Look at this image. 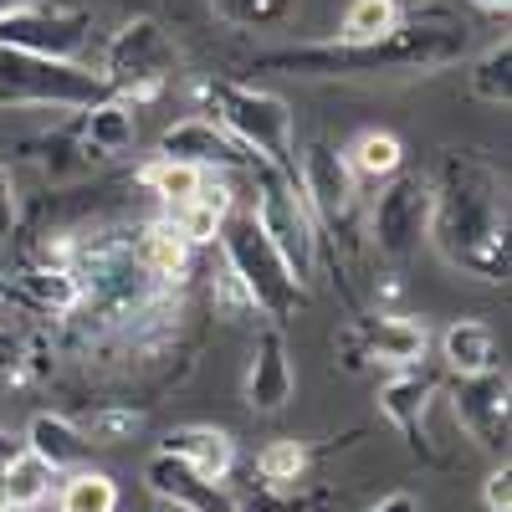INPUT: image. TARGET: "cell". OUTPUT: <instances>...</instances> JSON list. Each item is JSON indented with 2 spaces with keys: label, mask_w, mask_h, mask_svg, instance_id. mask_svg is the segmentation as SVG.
<instances>
[{
  "label": "cell",
  "mask_w": 512,
  "mask_h": 512,
  "mask_svg": "<svg viewBox=\"0 0 512 512\" xmlns=\"http://www.w3.org/2000/svg\"><path fill=\"white\" fill-rule=\"evenodd\" d=\"M405 16L400 0H349L344 26H338V41H374L384 31H395Z\"/></svg>",
  "instance_id": "cell-29"
},
{
  "label": "cell",
  "mask_w": 512,
  "mask_h": 512,
  "mask_svg": "<svg viewBox=\"0 0 512 512\" xmlns=\"http://www.w3.org/2000/svg\"><path fill=\"white\" fill-rule=\"evenodd\" d=\"M431 226V180L395 169L369 205V236L384 262H410Z\"/></svg>",
  "instance_id": "cell-10"
},
{
  "label": "cell",
  "mask_w": 512,
  "mask_h": 512,
  "mask_svg": "<svg viewBox=\"0 0 512 512\" xmlns=\"http://www.w3.org/2000/svg\"><path fill=\"white\" fill-rule=\"evenodd\" d=\"M21 6H41V0H0V16H11V11H21Z\"/></svg>",
  "instance_id": "cell-40"
},
{
  "label": "cell",
  "mask_w": 512,
  "mask_h": 512,
  "mask_svg": "<svg viewBox=\"0 0 512 512\" xmlns=\"http://www.w3.org/2000/svg\"><path fill=\"white\" fill-rule=\"evenodd\" d=\"M195 103L205 108V118H216L241 149H251L267 169H277V175H287L297 185L292 108L277 93H262V88H246V82L216 77V82H200V88H195Z\"/></svg>",
  "instance_id": "cell-4"
},
{
  "label": "cell",
  "mask_w": 512,
  "mask_h": 512,
  "mask_svg": "<svg viewBox=\"0 0 512 512\" xmlns=\"http://www.w3.org/2000/svg\"><path fill=\"white\" fill-rule=\"evenodd\" d=\"M313 446L308 441H297V436H287V441H272L262 456H256V477H262L267 487H297L308 477V466H313Z\"/></svg>",
  "instance_id": "cell-26"
},
{
  "label": "cell",
  "mask_w": 512,
  "mask_h": 512,
  "mask_svg": "<svg viewBox=\"0 0 512 512\" xmlns=\"http://www.w3.org/2000/svg\"><path fill=\"white\" fill-rule=\"evenodd\" d=\"M159 154H164V159L200 164V169H226V175H236V169H246V175H251V169L262 164L251 149H241L216 118H185V123H175V128L159 139Z\"/></svg>",
  "instance_id": "cell-15"
},
{
  "label": "cell",
  "mask_w": 512,
  "mask_h": 512,
  "mask_svg": "<svg viewBox=\"0 0 512 512\" xmlns=\"http://www.w3.org/2000/svg\"><path fill=\"white\" fill-rule=\"evenodd\" d=\"M364 512H425V507H420V497H410V492H390V497H379V502L364 507Z\"/></svg>",
  "instance_id": "cell-37"
},
{
  "label": "cell",
  "mask_w": 512,
  "mask_h": 512,
  "mask_svg": "<svg viewBox=\"0 0 512 512\" xmlns=\"http://www.w3.org/2000/svg\"><path fill=\"white\" fill-rule=\"evenodd\" d=\"M0 512H11V497L6 492H0Z\"/></svg>",
  "instance_id": "cell-41"
},
{
  "label": "cell",
  "mask_w": 512,
  "mask_h": 512,
  "mask_svg": "<svg viewBox=\"0 0 512 512\" xmlns=\"http://www.w3.org/2000/svg\"><path fill=\"white\" fill-rule=\"evenodd\" d=\"M36 267H67L77 303L67 313L82 344H154L180 313L185 282H159L134 246V231L52 236Z\"/></svg>",
  "instance_id": "cell-1"
},
{
  "label": "cell",
  "mask_w": 512,
  "mask_h": 512,
  "mask_svg": "<svg viewBox=\"0 0 512 512\" xmlns=\"http://www.w3.org/2000/svg\"><path fill=\"white\" fill-rule=\"evenodd\" d=\"M134 246H139V256H144V267L159 277V282H185L190 277V267H195V246L185 241V231L175 226V221H149V226H139L134 231Z\"/></svg>",
  "instance_id": "cell-21"
},
{
  "label": "cell",
  "mask_w": 512,
  "mask_h": 512,
  "mask_svg": "<svg viewBox=\"0 0 512 512\" xmlns=\"http://www.w3.org/2000/svg\"><path fill=\"white\" fill-rule=\"evenodd\" d=\"M472 26L451 16L446 6L405 11L395 31L374 41H313V47H282L256 52L251 72H282V77H379V72H441L466 57Z\"/></svg>",
  "instance_id": "cell-3"
},
{
  "label": "cell",
  "mask_w": 512,
  "mask_h": 512,
  "mask_svg": "<svg viewBox=\"0 0 512 512\" xmlns=\"http://www.w3.org/2000/svg\"><path fill=\"white\" fill-rule=\"evenodd\" d=\"M57 512H118V487L108 472H88V466H72V477L62 482Z\"/></svg>",
  "instance_id": "cell-27"
},
{
  "label": "cell",
  "mask_w": 512,
  "mask_h": 512,
  "mask_svg": "<svg viewBox=\"0 0 512 512\" xmlns=\"http://www.w3.org/2000/svg\"><path fill=\"white\" fill-rule=\"evenodd\" d=\"M441 395V379L425 374L420 364L415 369H395L390 379L379 384V410L390 415V425L405 436V446L420 456V461H441L431 436H425V415H431V400Z\"/></svg>",
  "instance_id": "cell-14"
},
{
  "label": "cell",
  "mask_w": 512,
  "mask_h": 512,
  "mask_svg": "<svg viewBox=\"0 0 512 512\" xmlns=\"http://www.w3.org/2000/svg\"><path fill=\"white\" fill-rule=\"evenodd\" d=\"M31 456H41L52 472H72V466L88 461L93 441L82 436V425H72L67 415H31L26 425V441H21Z\"/></svg>",
  "instance_id": "cell-20"
},
{
  "label": "cell",
  "mask_w": 512,
  "mask_h": 512,
  "mask_svg": "<svg viewBox=\"0 0 512 512\" xmlns=\"http://www.w3.org/2000/svg\"><path fill=\"white\" fill-rule=\"evenodd\" d=\"M77 139H82V149L98 154V159H113V154H123V149H134V139H139L134 103H123V98H113V93H108L103 103L82 108Z\"/></svg>",
  "instance_id": "cell-19"
},
{
  "label": "cell",
  "mask_w": 512,
  "mask_h": 512,
  "mask_svg": "<svg viewBox=\"0 0 512 512\" xmlns=\"http://www.w3.org/2000/svg\"><path fill=\"white\" fill-rule=\"evenodd\" d=\"M108 98V82L62 57H36L21 47H0V108H62L82 113Z\"/></svg>",
  "instance_id": "cell-6"
},
{
  "label": "cell",
  "mask_w": 512,
  "mask_h": 512,
  "mask_svg": "<svg viewBox=\"0 0 512 512\" xmlns=\"http://www.w3.org/2000/svg\"><path fill=\"white\" fill-rule=\"evenodd\" d=\"M231 512H313V502L297 497V492H282V487H256V492L241 497Z\"/></svg>",
  "instance_id": "cell-34"
},
{
  "label": "cell",
  "mask_w": 512,
  "mask_h": 512,
  "mask_svg": "<svg viewBox=\"0 0 512 512\" xmlns=\"http://www.w3.org/2000/svg\"><path fill=\"white\" fill-rule=\"evenodd\" d=\"M251 180H256V210H251L256 226H262V236L277 246L287 272L308 287L313 267H318V226L308 216L303 195H297V185L287 175H277V169H267V164H256Z\"/></svg>",
  "instance_id": "cell-8"
},
{
  "label": "cell",
  "mask_w": 512,
  "mask_h": 512,
  "mask_svg": "<svg viewBox=\"0 0 512 512\" xmlns=\"http://www.w3.org/2000/svg\"><path fill=\"white\" fill-rule=\"evenodd\" d=\"M297 195H303L318 231H338L344 241H354L359 175L349 169L344 149H333L328 139H313L303 154H297Z\"/></svg>",
  "instance_id": "cell-9"
},
{
  "label": "cell",
  "mask_w": 512,
  "mask_h": 512,
  "mask_svg": "<svg viewBox=\"0 0 512 512\" xmlns=\"http://www.w3.org/2000/svg\"><path fill=\"white\" fill-rule=\"evenodd\" d=\"M134 431H144V410H93L88 415V425H82V436L88 441H103V446H113V441H128Z\"/></svg>",
  "instance_id": "cell-33"
},
{
  "label": "cell",
  "mask_w": 512,
  "mask_h": 512,
  "mask_svg": "<svg viewBox=\"0 0 512 512\" xmlns=\"http://www.w3.org/2000/svg\"><path fill=\"white\" fill-rule=\"evenodd\" d=\"M164 451L180 456L185 466H195L205 482H226L231 466H236V441L221 425H175V431L164 436Z\"/></svg>",
  "instance_id": "cell-18"
},
{
  "label": "cell",
  "mask_w": 512,
  "mask_h": 512,
  "mask_svg": "<svg viewBox=\"0 0 512 512\" xmlns=\"http://www.w3.org/2000/svg\"><path fill=\"white\" fill-rule=\"evenodd\" d=\"M344 159H349V169L359 180H390L405 164V144L395 134H384V128H364V134L344 149Z\"/></svg>",
  "instance_id": "cell-24"
},
{
  "label": "cell",
  "mask_w": 512,
  "mask_h": 512,
  "mask_svg": "<svg viewBox=\"0 0 512 512\" xmlns=\"http://www.w3.org/2000/svg\"><path fill=\"white\" fill-rule=\"evenodd\" d=\"M16 451H21V441H16L11 431H0V466H6V461H11Z\"/></svg>",
  "instance_id": "cell-38"
},
{
  "label": "cell",
  "mask_w": 512,
  "mask_h": 512,
  "mask_svg": "<svg viewBox=\"0 0 512 512\" xmlns=\"http://www.w3.org/2000/svg\"><path fill=\"white\" fill-rule=\"evenodd\" d=\"M210 6H216V16L231 21V26H277V21L292 16L297 0H210Z\"/></svg>",
  "instance_id": "cell-31"
},
{
  "label": "cell",
  "mask_w": 512,
  "mask_h": 512,
  "mask_svg": "<svg viewBox=\"0 0 512 512\" xmlns=\"http://www.w3.org/2000/svg\"><path fill=\"white\" fill-rule=\"evenodd\" d=\"M472 6H482L487 16H507V11H512V0H472Z\"/></svg>",
  "instance_id": "cell-39"
},
{
  "label": "cell",
  "mask_w": 512,
  "mask_h": 512,
  "mask_svg": "<svg viewBox=\"0 0 512 512\" xmlns=\"http://www.w3.org/2000/svg\"><path fill=\"white\" fill-rule=\"evenodd\" d=\"M154 512H180V507H154Z\"/></svg>",
  "instance_id": "cell-42"
},
{
  "label": "cell",
  "mask_w": 512,
  "mask_h": 512,
  "mask_svg": "<svg viewBox=\"0 0 512 512\" xmlns=\"http://www.w3.org/2000/svg\"><path fill=\"white\" fill-rule=\"evenodd\" d=\"M52 477H57L52 466L21 446V451L6 461V466H0V492L11 497V512H26V507H41V502H47Z\"/></svg>",
  "instance_id": "cell-23"
},
{
  "label": "cell",
  "mask_w": 512,
  "mask_h": 512,
  "mask_svg": "<svg viewBox=\"0 0 512 512\" xmlns=\"http://www.w3.org/2000/svg\"><path fill=\"white\" fill-rule=\"evenodd\" d=\"M144 482H149V492H154L164 507H180V512H231V507H236L221 482H205L195 466H185L180 456H169V451L149 456Z\"/></svg>",
  "instance_id": "cell-16"
},
{
  "label": "cell",
  "mask_w": 512,
  "mask_h": 512,
  "mask_svg": "<svg viewBox=\"0 0 512 512\" xmlns=\"http://www.w3.org/2000/svg\"><path fill=\"white\" fill-rule=\"evenodd\" d=\"M180 72V47L169 41V31L154 21V16H134L123 21L108 47H103V67L98 77L108 82V93L123 98V103H149L159 98L169 82Z\"/></svg>",
  "instance_id": "cell-7"
},
{
  "label": "cell",
  "mask_w": 512,
  "mask_h": 512,
  "mask_svg": "<svg viewBox=\"0 0 512 512\" xmlns=\"http://www.w3.org/2000/svg\"><path fill=\"white\" fill-rule=\"evenodd\" d=\"M451 410H456V425L487 456H507V441H512V379H507V369L456 374Z\"/></svg>",
  "instance_id": "cell-12"
},
{
  "label": "cell",
  "mask_w": 512,
  "mask_h": 512,
  "mask_svg": "<svg viewBox=\"0 0 512 512\" xmlns=\"http://www.w3.org/2000/svg\"><path fill=\"white\" fill-rule=\"evenodd\" d=\"M36 369H41V359H36V333L0 313V390H11V384H21V379L36 374Z\"/></svg>",
  "instance_id": "cell-28"
},
{
  "label": "cell",
  "mask_w": 512,
  "mask_h": 512,
  "mask_svg": "<svg viewBox=\"0 0 512 512\" xmlns=\"http://www.w3.org/2000/svg\"><path fill=\"white\" fill-rule=\"evenodd\" d=\"M210 277H216V282H210V297H216V313H221V318H251V313H256L251 292H246L241 277L226 267L221 251H216V272H210ZM256 318H262V313H256Z\"/></svg>",
  "instance_id": "cell-32"
},
{
  "label": "cell",
  "mask_w": 512,
  "mask_h": 512,
  "mask_svg": "<svg viewBox=\"0 0 512 512\" xmlns=\"http://www.w3.org/2000/svg\"><path fill=\"white\" fill-rule=\"evenodd\" d=\"M16 231V185H11V169L0 164V241Z\"/></svg>",
  "instance_id": "cell-36"
},
{
  "label": "cell",
  "mask_w": 512,
  "mask_h": 512,
  "mask_svg": "<svg viewBox=\"0 0 512 512\" xmlns=\"http://www.w3.org/2000/svg\"><path fill=\"white\" fill-rule=\"evenodd\" d=\"M425 241L441 251V262L477 277V282H507L512 251H507V185L502 175L466 154L446 149L431 175V226Z\"/></svg>",
  "instance_id": "cell-2"
},
{
  "label": "cell",
  "mask_w": 512,
  "mask_h": 512,
  "mask_svg": "<svg viewBox=\"0 0 512 512\" xmlns=\"http://www.w3.org/2000/svg\"><path fill=\"white\" fill-rule=\"evenodd\" d=\"M472 98H482V103H497V108H507L512 103V41L502 36V41H492V47L472 62Z\"/></svg>",
  "instance_id": "cell-25"
},
{
  "label": "cell",
  "mask_w": 512,
  "mask_h": 512,
  "mask_svg": "<svg viewBox=\"0 0 512 512\" xmlns=\"http://www.w3.org/2000/svg\"><path fill=\"white\" fill-rule=\"evenodd\" d=\"M482 502H487V512H512V466H507V456H502V466L482 482Z\"/></svg>",
  "instance_id": "cell-35"
},
{
  "label": "cell",
  "mask_w": 512,
  "mask_h": 512,
  "mask_svg": "<svg viewBox=\"0 0 512 512\" xmlns=\"http://www.w3.org/2000/svg\"><path fill=\"white\" fill-rule=\"evenodd\" d=\"M216 251L226 256V267L241 277V287L251 292V303H256V313H262V318L287 323V318L303 313L308 287L287 272V262L277 256V246L262 236V226H256L251 210H231V216L221 221Z\"/></svg>",
  "instance_id": "cell-5"
},
{
  "label": "cell",
  "mask_w": 512,
  "mask_h": 512,
  "mask_svg": "<svg viewBox=\"0 0 512 512\" xmlns=\"http://www.w3.org/2000/svg\"><path fill=\"white\" fill-rule=\"evenodd\" d=\"M431 354V328L400 318V313H379V318H354V328L344 333V364H384V369H415Z\"/></svg>",
  "instance_id": "cell-13"
},
{
  "label": "cell",
  "mask_w": 512,
  "mask_h": 512,
  "mask_svg": "<svg viewBox=\"0 0 512 512\" xmlns=\"http://www.w3.org/2000/svg\"><path fill=\"white\" fill-rule=\"evenodd\" d=\"M164 205H180V200H190L195 190H200V180H205V169L200 164H185V159H154V164H144V175H139Z\"/></svg>",
  "instance_id": "cell-30"
},
{
  "label": "cell",
  "mask_w": 512,
  "mask_h": 512,
  "mask_svg": "<svg viewBox=\"0 0 512 512\" xmlns=\"http://www.w3.org/2000/svg\"><path fill=\"white\" fill-rule=\"evenodd\" d=\"M441 359L451 374H482L497 369V333L482 318H461L441 333Z\"/></svg>",
  "instance_id": "cell-22"
},
{
  "label": "cell",
  "mask_w": 512,
  "mask_h": 512,
  "mask_svg": "<svg viewBox=\"0 0 512 512\" xmlns=\"http://www.w3.org/2000/svg\"><path fill=\"white\" fill-rule=\"evenodd\" d=\"M292 359H287V338L282 328H262L251 344V369H246V405L256 415H277L292 400Z\"/></svg>",
  "instance_id": "cell-17"
},
{
  "label": "cell",
  "mask_w": 512,
  "mask_h": 512,
  "mask_svg": "<svg viewBox=\"0 0 512 512\" xmlns=\"http://www.w3.org/2000/svg\"><path fill=\"white\" fill-rule=\"evenodd\" d=\"M93 36V16L77 0H41V6H21L0 16V47H21L36 57H62L77 62Z\"/></svg>",
  "instance_id": "cell-11"
}]
</instances>
